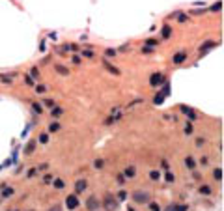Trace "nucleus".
Listing matches in <instances>:
<instances>
[{"instance_id": "nucleus-32", "label": "nucleus", "mask_w": 224, "mask_h": 211, "mask_svg": "<svg viewBox=\"0 0 224 211\" xmlns=\"http://www.w3.org/2000/svg\"><path fill=\"white\" fill-rule=\"evenodd\" d=\"M125 198H127V191H120L118 196H116V200H118V202H123Z\"/></svg>"}, {"instance_id": "nucleus-13", "label": "nucleus", "mask_w": 224, "mask_h": 211, "mask_svg": "<svg viewBox=\"0 0 224 211\" xmlns=\"http://www.w3.org/2000/svg\"><path fill=\"white\" fill-rule=\"evenodd\" d=\"M54 71L58 75H62V77H67L69 75V69L65 67V65H60V64H54Z\"/></svg>"}, {"instance_id": "nucleus-25", "label": "nucleus", "mask_w": 224, "mask_h": 211, "mask_svg": "<svg viewBox=\"0 0 224 211\" xmlns=\"http://www.w3.org/2000/svg\"><path fill=\"white\" fill-rule=\"evenodd\" d=\"M144 45H147V47H151V49H155L157 45H159V41H157V39H146Z\"/></svg>"}, {"instance_id": "nucleus-54", "label": "nucleus", "mask_w": 224, "mask_h": 211, "mask_svg": "<svg viewBox=\"0 0 224 211\" xmlns=\"http://www.w3.org/2000/svg\"><path fill=\"white\" fill-rule=\"evenodd\" d=\"M166 211H174V204H170V205H168V207H166Z\"/></svg>"}, {"instance_id": "nucleus-22", "label": "nucleus", "mask_w": 224, "mask_h": 211, "mask_svg": "<svg viewBox=\"0 0 224 211\" xmlns=\"http://www.w3.org/2000/svg\"><path fill=\"white\" fill-rule=\"evenodd\" d=\"M47 90H49V88H47L45 84H38V86H35V90H34V92H35V94H47Z\"/></svg>"}, {"instance_id": "nucleus-5", "label": "nucleus", "mask_w": 224, "mask_h": 211, "mask_svg": "<svg viewBox=\"0 0 224 211\" xmlns=\"http://www.w3.org/2000/svg\"><path fill=\"white\" fill-rule=\"evenodd\" d=\"M162 82H166V77L162 75V73H153L150 77V84L153 86V88H157V86H161Z\"/></svg>"}, {"instance_id": "nucleus-21", "label": "nucleus", "mask_w": 224, "mask_h": 211, "mask_svg": "<svg viewBox=\"0 0 224 211\" xmlns=\"http://www.w3.org/2000/svg\"><path fill=\"white\" fill-rule=\"evenodd\" d=\"M30 77H32L34 80H39V77H41V75H39V69L38 67H32V69H30Z\"/></svg>"}, {"instance_id": "nucleus-2", "label": "nucleus", "mask_w": 224, "mask_h": 211, "mask_svg": "<svg viewBox=\"0 0 224 211\" xmlns=\"http://www.w3.org/2000/svg\"><path fill=\"white\" fill-rule=\"evenodd\" d=\"M101 207V200L95 196V194H90L88 198H86V209L88 211H97Z\"/></svg>"}, {"instance_id": "nucleus-34", "label": "nucleus", "mask_w": 224, "mask_h": 211, "mask_svg": "<svg viewBox=\"0 0 224 211\" xmlns=\"http://www.w3.org/2000/svg\"><path fill=\"white\" fill-rule=\"evenodd\" d=\"M116 181H118V185H125V181H127V179H125V176H123V174H118V176H116Z\"/></svg>"}, {"instance_id": "nucleus-29", "label": "nucleus", "mask_w": 224, "mask_h": 211, "mask_svg": "<svg viewBox=\"0 0 224 211\" xmlns=\"http://www.w3.org/2000/svg\"><path fill=\"white\" fill-rule=\"evenodd\" d=\"M162 101H164V95H162V94H157V95L153 97V105H161Z\"/></svg>"}, {"instance_id": "nucleus-27", "label": "nucleus", "mask_w": 224, "mask_h": 211, "mask_svg": "<svg viewBox=\"0 0 224 211\" xmlns=\"http://www.w3.org/2000/svg\"><path fill=\"white\" fill-rule=\"evenodd\" d=\"M58 129H60V123H58V121H50V125H49V131H50V133H56Z\"/></svg>"}, {"instance_id": "nucleus-53", "label": "nucleus", "mask_w": 224, "mask_h": 211, "mask_svg": "<svg viewBox=\"0 0 224 211\" xmlns=\"http://www.w3.org/2000/svg\"><path fill=\"white\" fill-rule=\"evenodd\" d=\"M129 49H131V47H129V45H123V47H121L120 50H121V53H125V50H129Z\"/></svg>"}, {"instance_id": "nucleus-37", "label": "nucleus", "mask_w": 224, "mask_h": 211, "mask_svg": "<svg viewBox=\"0 0 224 211\" xmlns=\"http://www.w3.org/2000/svg\"><path fill=\"white\" fill-rule=\"evenodd\" d=\"M185 135H187V136L192 135V125H191V123H187V125H185Z\"/></svg>"}, {"instance_id": "nucleus-56", "label": "nucleus", "mask_w": 224, "mask_h": 211, "mask_svg": "<svg viewBox=\"0 0 224 211\" xmlns=\"http://www.w3.org/2000/svg\"><path fill=\"white\" fill-rule=\"evenodd\" d=\"M28 211H35V209H28Z\"/></svg>"}, {"instance_id": "nucleus-48", "label": "nucleus", "mask_w": 224, "mask_h": 211, "mask_svg": "<svg viewBox=\"0 0 224 211\" xmlns=\"http://www.w3.org/2000/svg\"><path fill=\"white\" fill-rule=\"evenodd\" d=\"M142 53H146V54H150V53H153V49H151V47H144V49H142Z\"/></svg>"}, {"instance_id": "nucleus-51", "label": "nucleus", "mask_w": 224, "mask_h": 211, "mask_svg": "<svg viewBox=\"0 0 224 211\" xmlns=\"http://www.w3.org/2000/svg\"><path fill=\"white\" fill-rule=\"evenodd\" d=\"M49 211H62V205H54V207H50Z\"/></svg>"}, {"instance_id": "nucleus-47", "label": "nucleus", "mask_w": 224, "mask_h": 211, "mask_svg": "<svg viewBox=\"0 0 224 211\" xmlns=\"http://www.w3.org/2000/svg\"><path fill=\"white\" fill-rule=\"evenodd\" d=\"M82 56H86V58H91V56H94V53H91V50H82Z\"/></svg>"}, {"instance_id": "nucleus-39", "label": "nucleus", "mask_w": 224, "mask_h": 211, "mask_svg": "<svg viewBox=\"0 0 224 211\" xmlns=\"http://www.w3.org/2000/svg\"><path fill=\"white\" fill-rule=\"evenodd\" d=\"M11 79H13V77H6V75H0V80H2V82H8V84H9V82H11Z\"/></svg>"}, {"instance_id": "nucleus-9", "label": "nucleus", "mask_w": 224, "mask_h": 211, "mask_svg": "<svg viewBox=\"0 0 224 211\" xmlns=\"http://www.w3.org/2000/svg\"><path fill=\"white\" fill-rule=\"evenodd\" d=\"M218 47V43L217 41H206V43H202V47H200V53L202 54H206L207 50H211V49H217Z\"/></svg>"}, {"instance_id": "nucleus-42", "label": "nucleus", "mask_w": 224, "mask_h": 211, "mask_svg": "<svg viewBox=\"0 0 224 211\" xmlns=\"http://www.w3.org/2000/svg\"><path fill=\"white\" fill-rule=\"evenodd\" d=\"M52 179H54V178L50 176V174H47V176L43 178V183H52Z\"/></svg>"}, {"instance_id": "nucleus-46", "label": "nucleus", "mask_w": 224, "mask_h": 211, "mask_svg": "<svg viewBox=\"0 0 224 211\" xmlns=\"http://www.w3.org/2000/svg\"><path fill=\"white\" fill-rule=\"evenodd\" d=\"M161 166L164 168V170H168V166H170V164H168V161H166V159H162V161H161Z\"/></svg>"}, {"instance_id": "nucleus-17", "label": "nucleus", "mask_w": 224, "mask_h": 211, "mask_svg": "<svg viewBox=\"0 0 224 211\" xmlns=\"http://www.w3.org/2000/svg\"><path fill=\"white\" fill-rule=\"evenodd\" d=\"M150 179H151V181H161V172L159 170H150Z\"/></svg>"}, {"instance_id": "nucleus-14", "label": "nucleus", "mask_w": 224, "mask_h": 211, "mask_svg": "<svg viewBox=\"0 0 224 211\" xmlns=\"http://www.w3.org/2000/svg\"><path fill=\"white\" fill-rule=\"evenodd\" d=\"M198 193H200L202 196H211V194H213V191H211V187H209V185H200Z\"/></svg>"}, {"instance_id": "nucleus-24", "label": "nucleus", "mask_w": 224, "mask_h": 211, "mask_svg": "<svg viewBox=\"0 0 224 211\" xmlns=\"http://www.w3.org/2000/svg\"><path fill=\"white\" fill-rule=\"evenodd\" d=\"M30 105H32L34 112H38V114H41V112H43V107H41V103H30Z\"/></svg>"}, {"instance_id": "nucleus-28", "label": "nucleus", "mask_w": 224, "mask_h": 211, "mask_svg": "<svg viewBox=\"0 0 224 211\" xmlns=\"http://www.w3.org/2000/svg\"><path fill=\"white\" fill-rule=\"evenodd\" d=\"M38 142H41V144H47L49 142V133H41L38 138Z\"/></svg>"}, {"instance_id": "nucleus-52", "label": "nucleus", "mask_w": 224, "mask_h": 211, "mask_svg": "<svg viewBox=\"0 0 224 211\" xmlns=\"http://www.w3.org/2000/svg\"><path fill=\"white\" fill-rule=\"evenodd\" d=\"M73 62H75V64H80V56L75 54V56H73Z\"/></svg>"}, {"instance_id": "nucleus-1", "label": "nucleus", "mask_w": 224, "mask_h": 211, "mask_svg": "<svg viewBox=\"0 0 224 211\" xmlns=\"http://www.w3.org/2000/svg\"><path fill=\"white\" fill-rule=\"evenodd\" d=\"M101 205H103L105 211H118V209H120V202H118L114 196H112V193H105Z\"/></svg>"}, {"instance_id": "nucleus-18", "label": "nucleus", "mask_w": 224, "mask_h": 211, "mask_svg": "<svg viewBox=\"0 0 224 211\" xmlns=\"http://www.w3.org/2000/svg\"><path fill=\"white\" fill-rule=\"evenodd\" d=\"M52 185H54L56 189H64L65 187V181H64V179H60V178H54L52 179Z\"/></svg>"}, {"instance_id": "nucleus-10", "label": "nucleus", "mask_w": 224, "mask_h": 211, "mask_svg": "<svg viewBox=\"0 0 224 211\" xmlns=\"http://www.w3.org/2000/svg\"><path fill=\"white\" fill-rule=\"evenodd\" d=\"M181 112H183L185 116H189V121H196V114H194V110H192L191 107L181 105Z\"/></svg>"}, {"instance_id": "nucleus-16", "label": "nucleus", "mask_w": 224, "mask_h": 211, "mask_svg": "<svg viewBox=\"0 0 224 211\" xmlns=\"http://www.w3.org/2000/svg\"><path fill=\"white\" fill-rule=\"evenodd\" d=\"M13 187H4L2 189V198H11L13 196Z\"/></svg>"}, {"instance_id": "nucleus-8", "label": "nucleus", "mask_w": 224, "mask_h": 211, "mask_svg": "<svg viewBox=\"0 0 224 211\" xmlns=\"http://www.w3.org/2000/svg\"><path fill=\"white\" fill-rule=\"evenodd\" d=\"M187 60V53L185 50H179V53H176L174 56H172V62H174L176 65H179V64H183V62Z\"/></svg>"}, {"instance_id": "nucleus-40", "label": "nucleus", "mask_w": 224, "mask_h": 211, "mask_svg": "<svg viewBox=\"0 0 224 211\" xmlns=\"http://www.w3.org/2000/svg\"><path fill=\"white\" fill-rule=\"evenodd\" d=\"M220 6H222V2H217V4H213V6H211V11H218V9H220Z\"/></svg>"}, {"instance_id": "nucleus-33", "label": "nucleus", "mask_w": 224, "mask_h": 211, "mask_svg": "<svg viewBox=\"0 0 224 211\" xmlns=\"http://www.w3.org/2000/svg\"><path fill=\"white\" fill-rule=\"evenodd\" d=\"M35 174H38V166H35V168H30L28 174H26V179H32V178L35 176Z\"/></svg>"}, {"instance_id": "nucleus-49", "label": "nucleus", "mask_w": 224, "mask_h": 211, "mask_svg": "<svg viewBox=\"0 0 224 211\" xmlns=\"http://www.w3.org/2000/svg\"><path fill=\"white\" fill-rule=\"evenodd\" d=\"M200 164H202V166H207V157H202L200 159Z\"/></svg>"}, {"instance_id": "nucleus-41", "label": "nucleus", "mask_w": 224, "mask_h": 211, "mask_svg": "<svg viewBox=\"0 0 224 211\" xmlns=\"http://www.w3.org/2000/svg\"><path fill=\"white\" fill-rule=\"evenodd\" d=\"M161 94H162V95L166 97L168 94H170V86H168V84H164V88H162V92H161Z\"/></svg>"}, {"instance_id": "nucleus-3", "label": "nucleus", "mask_w": 224, "mask_h": 211, "mask_svg": "<svg viewBox=\"0 0 224 211\" xmlns=\"http://www.w3.org/2000/svg\"><path fill=\"white\" fill-rule=\"evenodd\" d=\"M65 205H67L69 211H75L80 205L79 202V194H67V198H65Z\"/></svg>"}, {"instance_id": "nucleus-7", "label": "nucleus", "mask_w": 224, "mask_h": 211, "mask_svg": "<svg viewBox=\"0 0 224 211\" xmlns=\"http://www.w3.org/2000/svg\"><path fill=\"white\" fill-rule=\"evenodd\" d=\"M103 65H105V69L108 71V73H112V75H116V77H120V75H121V71H120L118 67H116V65H112V64H110V62L106 60V58H103Z\"/></svg>"}, {"instance_id": "nucleus-11", "label": "nucleus", "mask_w": 224, "mask_h": 211, "mask_svg": "<svg viewBox=\"0 0 224 211\" xmlns=\"http://www.w3.org/2000/svg\"><path fill=\"white\" fill-rule=\"evenodd\" d=\"M123 176H125V179H133L135 176H136V166L135 164H129V166L123 170Z\"/></svg>"}, {"instance_id": "nucleus-20", "label": "nucleus", "mask_w": 224, "mask_h": 211, "mask_svg": "<svg viewBox=\"0 0 224 211\" xmlns=\"http://www.w3.org/2000/svg\"><path fill=\"white\" fill-rule=\"evenodd\" d=\"M213 178H215L217 181H222V168H215V170H213Z\"/></svg>"}, {"instance_id": "nucleus-12", "label": "nucleus", "mask_w": 224, "mask_h": 211, "mask_svg": "<svg viewBox=\"0 0 224 211\" xmlns=\"http://www.w3.org/2000/svg\"><path fill=\"white\" fill-rule=\"evenodd\" d=\"M35 146H38V138H32V140L26 144V148H24V155H32L34 150H35Z\"/></svg>"}, {"instance_id": "nucleus-19", "label": "nucleus", "mask_w": 224, "mask_h": 211, "mask_svg": "<svg viewBox=\"0 0 224 211\" xmlns=\"http://www.w3.org/2000/svg\"><path fill=\"white\" fill-rule=\"evenodd\" d=\"M170 36H172V28L168 26V24H164V26H162V38H164V39H168Z\"/></svg>"}, {"instance_id": "nucleus-23", "label": "nucleus", "mask_w": 224, "mask_h": 211, "mask_svg": "<svg viewBox=\"0 0 224 211\" xmlns=\"http://www.w3.org/2000/svg\"><path fill=\"white\" fill-rule=\"evenodd\" d=\"M103 166H105V161H103V159H95V161H94V168H95V170H101Z\"/></svg>"}, {"instance_id": "nucleus-50", "label": "nucleus", "mask_w": 224, "mask_h": 211, "mask_svg": "<svg viewBox=\"0 0 224 211\" xmlns=\"http://www.w3.org/2000/svg\"><path fill=\"white\" fill-rule=\"evenodd\" d=\"M24 80H26L28 84H32V82H34V79H32V77H30V75H26V77H24Z\"/></svg>"}, {"instance_id": "nucleus-30", "label": "nucleus", "mask_w": 224, "mask_h": 211, "mask_svg": "<svg viewBox=\"0 0 224 211\" xmlns=\"http://www.w3.org/2000/svg\"><path fill=\"white\" fill-rule=\"evenodd\" d=\"M189 209V205L185 204H174V211H187Z\"/></svg>"}, {"instance_id": "nucleus-36", "label": "nucleus", "mask_w": 224, "mask_h": 211, "mask_svg": "<svg viewBox=\"0 0 224 211\" xmlns=\"http://www.w3.org/2000/svg\"><path fill=\"white\" fill-rule=\"evenodd\" d=\"M41 105H45V107H49V109H52V107H56V103L52 101V99H45Z\"/></svg>"}, {"instance_id": "nucleus-6", "label": "nucleus", "mask_w": 224, "mask_h": 211, "mask_svg": "<svg viewBox=\"0 0 224 211\" xmlns=\"http://www.w3.org/2000/svg\"><path fill=\"white\" fill-rule=\"evenodd\" d=\"M86 187H88V181L82 178V179H77L75 181V194H82L86 191Z\"/></svg>"}, {"instance_id": "nucleus-35", "label": "nucleus", "mask_w": 224, "mask_h": 211, "mask_svg": "<svg viewBox=\"0 0 224 211\" xmlns=\"http://www.w3.org/2000/svg\"><path fill=\"white\" fill-rule=\"evenodd\" d=\"M166 181H168V183H174V181H176L174 172H166Z\"/></svg>"}, {"instance_id": "nucleus-15", "label": "nucleus", "mask_w": 224, "mask_h": 211, "mask_svg": "<svg viewBox=\"0 0 224 211\" xmlns=\"http://www.w3.org/2000/svg\"><path fill=\"white\" fill-rule=\"evenodd\" d=\"M183 163H185V168H189V170H194V168H196V161L191 155L185 157V161H183Z\"/></svg>"}, {"instance_id": "nucleus-4", "label": "nucleus", "mask_w": 224, "mask_h": 211, "mask_svg": "<svg viewBox=\"0 0 224 211\" xmlns=\"http://www.w3.org/2000/svg\"><path fill=\"white\" fill-rule=\"evenodd\" d=\"M133 200H135L136 204H147V202H150V193L136 191V193H133Z\"/></svg>"}, {"instance_id": "nucleus-55", "label": "nucleus", "mask_w": 224, "mask_h": 211, "mask_svg": "<svg viewBox=\"0 0 224 211\" xmlns=\"http://www.w3.org/2000/svg\"><path fill=\"white\" fill-rule=\"evenodd\" d=\"M127 211H136V209L135 207H127Z\"/></svg>"}, {"instance_id": "nucleus-26", "label": "nucleus", "mask_w": 224, "mask_h": 211, "mask_svg": "<svg viewBox=\"0 0 224 211\" xmlns=\"http://www.w3.org/2000/svg\"><path fill=\"white\" fill-rule=\"evenodd\" d=\"M147 205H150V211H161L162 209L157 202H147Z\"/></svg>"}, {"instance_id": "nucleus-43", "label": "nucleus", "mask_w": 224, "mask_h": 211, "mask_svg": "<svg viewBox=\"0 0 224 211\" xmlns=\"http://www.w3.org/2000/svg\"><path fill=\"white\" fill-rule=\"evenodd\" d=\"M105 56H116V50L114 49H106L105 50Z\"/></svg>"}, {"instance_id": "nucleus-44", "label": "nucleus", "mask_w": 224, "mask_h": 211, "mask_svg": "<svg viewBox=\"0 0 224 211\" xmlns=\"http://www.w3.org/2000/svg\"><path fill=\"white\" fill-rule=\"evenodd\" d=\"M203 144H206V138H196V146L198 148H202Z\"/></svg>"}, {"instance_id": "nucleus-38", "label": "nucleus", "mask_w": 224, "mask_h": 211, "mask_svg": "<svg viewBox=\"0 0 224 211\" xmlns=\"http://www.w3.org/2000/svg\"><path fill=\"white\" fill-rule=\"evenodd\" d=\"M177 15V21H179V23H185V21H187V15L185 13H176Z\"/></svg>"}, {"instance_id": "nucleus-45", "label": "nucleus", "mask_w": 224, "mask_h": 211, "mask_svg": "<svg viewBox=\"0 0 224 211\" xmlns=\"http://www.w3.org/2000/svg\"><path fill=\"white\" fill-rule=\"evenodd\" d=\"M47 168H49V163H41L38 166V170H47Z\"/></svg>"}, {"instance_id": "nucleus-31", "label": "nucleus", "mask_w": 224, "mask_h": 211, "mask_svg": "<svg viewBox=\"0 0 224 211\" xmlns=\"http://www.w3.org/2000/svg\"><path fill=\"white\" fill-rule=\"evenodd\" d=\"M50 110H52V118H58L60 114H62V109H60V107H52V109H50Z\"/></svg>"}]
</instances>
